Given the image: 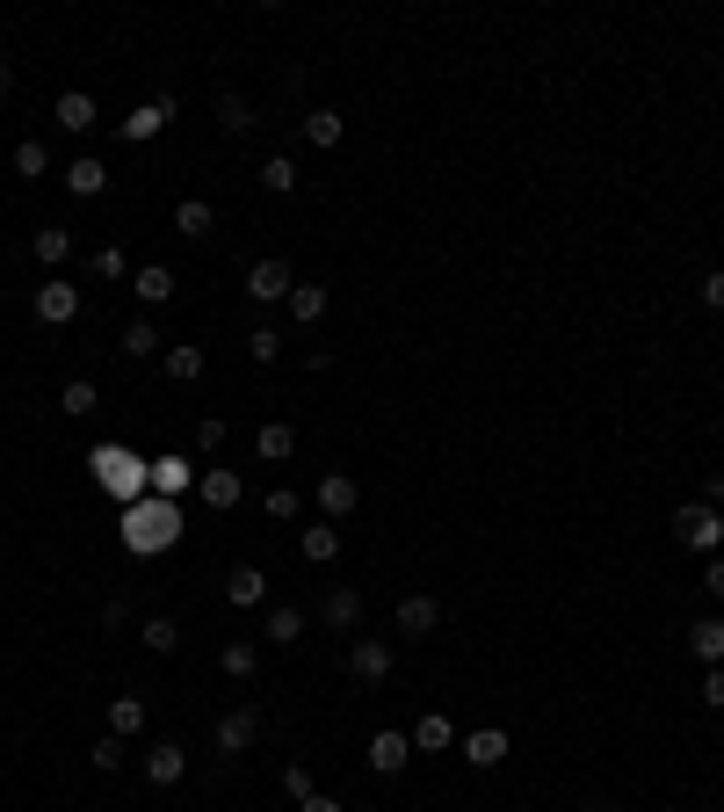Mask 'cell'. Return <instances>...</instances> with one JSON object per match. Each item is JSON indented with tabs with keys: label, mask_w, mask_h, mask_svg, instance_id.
<instances>
[{
	"label": "cell",
	"mask_w": 724,
	"mask_h": 812,
	"mask_svg": "<svg viewBox=\"0 0 724 812\" xmlns=\"http://www.w3.org/2000/svg\"><path fill=\"white\" fill-rule=\"evenodd\" d=\"M703 501H710V508H724V472H710V486H703Z\"/></svg>",
	"instance_id": "47"
},
{
	"label": "cell",
	"mask_w": 724,
	"mask_h": 812,
	"mask_svg": "<svg viewBox=\"0 0 724 812\" xmlns=\"http://www.w3.org/2000/svg\"><path fill=\"white\" fill-rule=\"evenodd\" d=\"M66 190H73V196H102V190H109V167H102L95 153H80V160L66 167Z\"/></svg>",
	"instance_id": "25"
},
{
	"label": "cell",
	"mask_w": 724,
	"mask_h": 812,
	"mask_svg": "<svg viewBox=\"0 0 724 812\" xmlns=\"http://www.w3.org/2000/svg\"><path fill=\"white\" fill-rule=\"evenodd\" d=\"M66 255H73V232H66V225H44V232H36V261H44V269H58Z\"/></svg>",
	"instance_id": "35"
},
{
	"label": "cell",
	"mask_w": 724,
	"mask_h": 812,
	"mask_svg": "<svg viewBox=\"0 0 724 812\" xmlns=\"http://www.w3.org/2000/svg\"><path fill=\"white\" fill-rule=\"evenodd\" d=\"M327 305H333L327 283H297V291H290V320H297V327H319V320H327Z\"/></svg>",
	"instance_id": "19"
},
{
	"label": "cell",
	"mask_w": 724,
	"mask_h": 812,
	"mask_svg": "<svg viewBox=\"0 0 724 812\" xmlns=\"http://www.w3.org/2000/svg\"><path fill=\"white\" fill-rule=\"evenodd\" d=\"M261 190H276V196H290V190H297V160H290V153H276V160H261Z\"/></svg>",
	"instance_id": "36"
},
{
	"label": "cell",
	"mask_w": 724,
	"mask_h": 812,
	"mask_svg": "<svg viewBox=\"0 0 724 812\" xmlns=\"http://www.w3.org/2000/svg\"><path fill=\"white\" fill-rule=\"evenodd\" d=\"M117 348H123V356H131V364H139V356H160V327H153V320H131Z\"/></svg>",
	"instance_id": "33"
},
{
	"label": "cell",
	"mask_w": 724,
	"mask_h": 812,
	"mask_svg": "<svg viewBox=\"0 0 724 812\" xmlns=\"http://www.w3.org/2000/svg\"><path fill=\"white\" fill-rule=\"evenodd\" d=\"M246 356H254V364H276V356H283V334L276 327H254V334H246Z\"/></svg>",
	"instance_id": "40"
},
{
	"label": "cell",
	"mask_w": 724,
	"mask_h": 812,
	"mask_svg": "<svg viewBox=\"0 0 724 812\" xmlns=\"http://www.w3.org/2000/svg\"><path fill=\"white\" fill-rule=\"evenodd\" d=\"M153 494L160 501H182L189 494V457H153Z\"/></svg>",
	"instance_id": "20"
},
{
	"label": "cell",
	"mask_w": 724,
	"mask_h": 812,
	"mask_svg": "<svg viewBox=\"0 0 724 812\" xmlns=\"http://www.w3.org/2000/svg\"><path fill=\"white\" fill-rule=\"evenodd\" d=\"M406 740H414V755H442V747H449V740H457V726H449L442 711H428V718H420V726H414V733H406Z\"/></svg>",
	"instance_id": "27"
},
{
	"label": "cell",
	"mask_w": 724,
	"mask_h": 812,
	"mask_svg": "<svg viewBox=\"0 0 724 812\" xmlns=\"http://www.w3.org/2000/svg\"><path fill=\"white\" fill-rule=\"evenodd\" d=\"M305 812H341V798H327V791H311V798H305Z\"/></svg>",
	"instance_id": "48"
},
{
	"label": "cell",
	"mask_w": 724,
	"mask_h": 812,
	"mask_svg": "<svg viewBox=\"0 0 724 812\" xmlns=\"http://www.w3.org/2000/svg\"><path fill=\"white\" fill-rule=\"evenodd\" d=\"M305 559L311 566H333V559H341V530H333V522H305Z\"/></svg>",
	"instance_id": "28"
},
{
	"label": "cell",
	"mask_w": 724,
	"mask_h": 812,
	"mask_svg": "<svg viewBox=\"0 0 724 812\" xmlns=\"http://www.w3.org/2000/svg\"><path fill=\"white\" fill-rule=\"evenodd\" d=\"M218 123L232 131V139H240V131H254V109H246L240 95H218Z\"/></svg>",
	"instance_id": "38"
},
{
	"label": "cell",
	"mask_w": 724,
	"mask_h": 812,
	"mask_svg": "<svg viewBox=\"0 0 724 812\" xmlns=\"http://www.w3.org/2000/svg\"><path fill=\"white\" fill-rule=\"evenodd\" d=\"M392 624H398V639H428L435 624H442V603H435V595H406V603L392 609Z\"/></svg>",
	"instance_id": "10"
},
{
	"label": "cell",
	"mask_w": 724,
	"mask_h": 812,
	"mask_svg": "<svg viewBox=\"0 0 724 812\" xmlns=\"http://www.w3.org/2000/svg\"><path fill=\"white\" fill-rule=\"evenodd\" d=\"M131 291H139L145 305H167V297H174V269H167V261H145L139 277H131Z\"/></svg>",
	"instance_id": "26"
},
{
	"label": "cell",
	"mask_w": 724,
	"mask_h": 812,
	"mask_svg": "<svg viewBox=\"0 0 724 812\" xmlns=\"http://www.w3.org/2000/svg\"><path fill=\"white\" fill-rule=\"evenodd\" d=\"M254 740H261V711L254 704H232L218 726H210V747H218V755H246Z\"/></svg>",
	"instance_id": "4"
},
{
	"label": "cell",
	"mask_w": 724,
	"mask_h": 812,
	"mask_svg": "<svg viewBox=\"0 0 724 812\" xmlns=\"http://www.w3.org/2000/svg\"><path fill=\"white\" fill-rule=\"evenodd\" d=\"M283 791H290L297 805H305V798L319 791V783H311V769H305V761H290V769H283Z\"/></svg>",
	"instance_id": "42"
},
{
	"label": "cell",
	"mask_w": 724,
	"mask_h": 812,
	"mask_svg": "<svg viewBox=\"0 0 724 812\" xmlns=\"http://www.w3.org/2000/svg\"><path fill=\"white\" fill-rule=\"evenodd\" d=\"M167 123H174V95H153V102H139L123 117V145H153Z\"/></svg>",
	"instance_id": "7"
},
{
	"label": "cell",
	"mask_w": 724,
	"mask_h": 812,
	"mask_svg": "<svg viewBox=\"0 0 724 812\" xmlns=\"http://www.w3.org/2000/svg\"><path fill=\"white\" fill-rule=\"evenodd\" d=\"M362 761H370L377 777H398V769L414 761V740H406V733H392V726H384V733H370V755H362Z\"/></svg>",
	"instance_id": "11"
},
{
	"label": "cell",
	"mask_w": 724,
	"mask_h": 812,
	"mask_svg": "<svg viewBox=\"0 0 724 812\" xmlns=\"http://www.w3.org/2000/svg\"><path fill=\"white\" fill-rule=\"evenodd\" d=\"M341 131H348L341 109H311V117H305V139L319 145V153H333V145H341Z\"/></svg>",
	"instance_id": "30"
},
{
	"label": "cell",
	"mask_w": 724,
	"mask_h": 812,
	"mask_svg": "<svg viewBox=\"0 0 724 812\" xmlns=\"http://www.w3.org/2000/svg\"><path fill=\"white\" fill-rule=\"evenodd\" d=\"M44 167H52V153H44V139H22V145H15V174H30V182H36V174H44Z\"/></svg>",
	"instance_id": "39"
},
{
	"label": "cell",
	"mask_w": 724,
	"mask_h": 812,
	"mask_svg": "<svg viewBox=\"0 0 724 812\" xmlns=\"http://www.w3.org/2000/svg\"><path fill=\"white\" fill-rule=\"evenodd\" d=\"M224 603H232V609H261V603H268V573H261V566H232Z\"/></svg>",
	"instance_id": "14"
},
{
	"label": "cell",
	"mask_w": 724,
	"mask_h": 812,
	"mask_svg": "<svg viewBox=\"0 0 724 812\" xmlns=\"http://www.w3.org/2000/svg\"><path fill=\"white\" fill-rule=\"evenodd\" d=\"M319 617H327L333 631H355V624H362V595H355V588H327V603H319Z\"/></svg>",
	"instance_id": "24"
},
{
	"label": "cell",
	"mask_w": 724,
	"mask_h": 812,
	"mask_svg": "<svg viewBox=\"0 0 724 812\" xmlns=\"http://www.w3.org/2000/svg\"><path fill=\"white\" fill-rule=\"evenodd\" d=\"M218 668L232 674V682H254V668H261V646H254V639H224V646H218Z\"/></svg>",
	"instance_id": "18"
},
{
	"label": "cell",
	"mask_w": 724,
	"mask_h": 812,
	"mask_svg": "<svg viewBox=\"0 0 724 812\" xmlns=\"http://www.w3.org/2000/svg\"><path fill=\"white\" fill-rule=\"evenodd\" d=\"M703 704H710V711H724V668H710V674H703Z\"/></svg>",
	"instance_id": "44"
},
{
	"label": "cell",
	"mask_w": 724,
	"mask_h": 812,
	"mask_svg": "<svg viewBox=\"0 0 724 812\" xmlns=\"http://www.w3.org/2000/svg\"><path fill=\"white\" fill-rule=\"evenodd\" d=\"M139 646H145V653H174V646H182V624H174V617H145Z\"/></svg>",
	"instance_id": "32"
},
{
	"label": "cell",
	"mask_w": 724,
	"mask_h": 812,
	"mask_svg": "<svg viewBox=\"0 0 724 812\" xmlns=\"http://www.w3.org/2000/svg\"><path fill=\"white\" fill-rule=\"evenodd\" d=\"M703 305L724 312V269H710V277H703Z\"/></svg>",
	"instance_id": "45"
},
{
	"label": "cell",
	"mask_w": 724,
	"mask_h": 812,
	"mask_svg": "<svg viewBox=\"0 0 724 812\" xmlns=\"http://www.w3.org/2000/svg\"><path fill=\"white\" fill-rule=\"evenodd\" d=\"M290 291H297V277H290V261L283 255H268V261H254V269H246V297H254V305H290Z\"/></svg>",
	"instance_id": "5"
},
{
	"label": "cell",
	"mask_w": 724,
	"mask_h": 812,
	"mask_svg": "<svg viewBox=\"0 0 724 812\" xmlns=\"http://www.w3.org/2000/svg\"><path fill=\"white\" fill-rule=\"evenodd\" d=\"M58 407H66V414L80 421V414H95V407H102V392H95V378H66V392H58Z\"/></svg>",
	"instance_id": "34"
},
{
	"label": "cell",
	"mask_w": 724,
	"mask_h": 812,
	"mask_svg": "<svg viewBox=\"0 0 724 812\" xmlns=\"http://www.w3.org/2000/svg\"><path fill=\"white\" fill-rule=\"evenodd\" d=\"M160 370H167L174 385H196V378H204V348H196V342H174L167 356H160Z\"/></svg>",
	"instance_id": "23"
},
{
	"label": "cell",
	"mask_w": 724,
	"mask_h": 812,
	"mask_svg": "<svg viewBox=\"0 0 724 812\" xmlns=\"http://www.w3.org/2000/svg\"><path fill=\"white\" fill-rule=\"evenodd\" d=\"M123 269H131L123 247H95V277H102V283H123Z\"/></svg>",
	"instance_id": "41"
},
{
	"label": "cell",
	"mask_w": 724,
	"mask_h": 812,
	"mask_svg": "<svg viewBox=\"0 0 724 812\" xmlns=\"http://www.w3.org/2000/svg\"><path fill=\"white\" fill-rule=\"evenodd\" d=\"M87 465H95V479H102L123 508L145 501V486H153V457H139V450H123V443H102L95 457H87Z\"/></svg>",
	"instance_id": "2"
},
{
	"label": "cell",
	"mask_w": 724,
	"mask_h": 812,
	"mask_svg": "<svg viewBox=\"0 0 724 812\" xmlns=\"http://www.w3.org/2000/svg\"><path fill=\"white\" fill-rule=\"evenodd\" d=\"M123 755H131V740H117V733H102V740L87 747V761H95L102 777H117V769H123Z\"/></svg>",
	"instance_id": "37"
},
{
	"label": "cell",
	"mask_w": 724,
	"mask_h": 812,
	"mask_svg": "<svg viewBox=\"0 0 724 812\" xmlns=\"http://www.w3.org/2000/svg\"><path fill=\"white\" fill-rule=\"evenodd\" d=\"M182 544V508L174 501H131L123 508V552L131 559H160V552H174Z\"/></svg>",
	"instance_id": "1"
},
{
	"label": "cell",
	"mask_w": 724,
	"mask_h": 812,
	"mask_svg": "<svg viewBox=\"0 0 724 812\" xmlns=\"http://www.w3.org/2000/svg\"><path fill=\"white\" fill-rule=\"evenodd\" d=\"M0 305H8V283H0Z\"/></svg>",
	"instance_id": "50"
},
{
	"label": "cell",
	"mask_w": 724,
	"mask_h": 812,
	"mask_svg": "<svg viewBox=\"0 0 724 812\" xmlns=\"http://www.w3.org/2000/svg\"><path fill=\"white\" fill-rule=\"evenodd\" d=\"M392 668H398L392 639H355L348 646V674H355V682H392Z\"/></svg>",
	"instance_id": "8"
},
{
	"label": "cell",
	"mask_w": 724,
	"mask_h": 812,
	"mask_svg": "<svg viewBox=\"0 0 724 812\" xmlns=\"http://www.w3.org/2000/svg\"><path fill=\"white\" fill-rule=\"evenodd\" d=\"M52 123H58V131H73V139H80V131H95V95L66 87V95H58V109H52Z\"/></svg>",
	"instance_id": "15"
},
{
	"label": "cell",
	"mask_w": 724,
	"mask_h": 812,
	"mask_svg": "<svg viewBox=\"0 0 724 812\" xmlns=\"http://www.w3.org/2000/svg\"><path fill=\"white\" fill-rule=\"evenodd\" d=\"M586 812H608V805H586Z\"/></svg>",
	"instance_id": "51"
},
{
	"label": "cell",
	"mask_w": 724,
	"mask_h": 812,
	"mask_svg": "<svg viewBox=\"0 0 724 812\" xmlns=\"http://www.w3.org/2000/svg\"><path fill=\"white\" fill-rule=\"evenodd\" d=\"M196 494H204V508H218V516H224V508H240L246 501V479H240V472H204V479H196Z\"/></svg>",
	"instance_id": "13"
},
{
	"label": "cell",
	"mask_w": 724,
	"mask_h": 812,
	"mask_svg": "<svg viewBox=\"0 0 724 812\" xmlns=\"http://www.w3.org/2000/svg\"><path fill=\"white\" fill-rule=\"evenodd\" d=\"M182 777H189V747H182V740H153V747H145V783H153V791H174Z\"/></svg>",
	"instance_id": "6"
},
{
	"label": "cell",
	"mask_w": 724,
	"mask_h": 812,
	"mask_svg": "<svg viewBox=\"0 0 724 812\" xmlns=\"http://www.w3.org/2000/svg\"><path fill=\"white\" fill-rule=\"evenodd\" d=\"M703 588H710V595H717V603H724V552L710 559V581H703Z\"/></svg>",
	"instance_id": "46"
},
{
	"label": "cell",
	"mask_w": 724,
	"mask_h": 812,
	"mask_svg": "<svg viewBox=\"0 0 724 812\" xmlns=\"http://www.w3.org/2000/svg\"><path fill=\"white\" fill-rule=\"evenodd\" d=\"M464 761H471V769H501V761H507V733L501 726H479L464 740Z\"/></svg>",
	"instance_id": "16"
},
{
	"label": "cell",
	"mask_w": 724,
	"mask_h": 812,
	"mask_svg": "<svg viewBox=\"0 0 724 812\" xmlns=\"http://www.w3.org/2000/svg\"><path fill=\"white\" fill-rule=\"evenodd\" d=\"M36 320H44V327H73V320H80V291H73L66 277H52L36 291Z\"/></svg>",
	"instance_id": "9"
},
{
	"label": "cell",
	"mask_w": 724,
	"mask_h": 812,
	"mask_svg": "<svg viewBox=\"0 0 724 812\" xmlns=\"http://www.w3.org/2000/svg\"><path fill=\"white\" fill-rule=\"evenodd\" d=\"M0 95H8V66H0Z\"/></svg>",
	"instance_id": "49"
},
{
	"label": "cell",
	"mask_w": 724,
	"mask_h": 812,
	"mask_svg": "<svg viewBox=\"0 0 724 812\" xmlns=\"http://www.w3.org/2000/svg\"><path fill=\"white\" fill-rule=\"evenodd\" d=\"M689 653L703 660V668H724V617H703L689 631Z\"/></svg>",
	"instance_id": "21"
},
{
	"label": "cell",
	"mask_w": 724,
	"mask_h": 812,
	"mask_svg": "<svg viewBox=\"0 0 724 812\" xmlns=\"http://www.w3.org/2000/svg\"><path fill=\"white\" fill-rule=\"evenodd\" d=\"M261 508H268V516H276V522H290V516H297V508H305V501H297L290 486H276V494H268V501H261Z\"/></svg>",
	"instance_id": "43"
},
{
	"label": "cell",
	"mask_w": 724,
	"mask_h": 812,
	"mask_svg": "<svg viewBox=\"0 0 724 812\" xmlns=\"http://www.w3.org/2000/svg\"><path fill=\"white\" fill-rule=\"evenodd\" d=\"M254 457H261V465H283V457H297V429H290V421H268V429L254 435Z\"/></svg>",
	"instance_id": "17"
},
{
	"label": "cell",
	"mask_w": 724,
	"mask_h": 812,
	"mask_svg": "<svg viewBox=\"0 0 724 812\" xmlns=\"http://www.w3.org/2000/svg\"><path fill=\"white\" fill-rule=\"evenodd\" d=\"M268 639H276V646H297V639H305V609H297V603H276V609H268Z\"/></svg>",
	"instance_id": "31"
},
{
	"label": "cell",
	"mask_w": 724,
	"mask_h": 812,
	"mask_svg": "<svg viewBox=\"0 0 724 812\" xmlns=\"http://www.w3.org/2000/svg\"><path fill=\"white\" fill-rule=\"evenodd\" d=\"M355 508H362V486L348 479V472H327V479H319V516L341 522V516H355Z\"/></svg>",
	"instance_id": "12"
},
{
	"label": "cell",
	"mask_w": 724,
	"mask_h": 812,
	"mask_svg": "<svg viewBox=\"0 0 724 812\" xmlns=\"http://www.w3.org/2000/svg\"><path fill=\"white\" fill-rule=\"evenodd\" d=\"M210 225H218V210H210V196H182V204H174V232H189V240H204Z\"/></svg>",
	"instance_id": "22"
},
{
	"label": "cell",
	"mask_w": 724,
	"mask_h": 812,
	"mask_svg": "<svg viewBox=\"0 0 724 812\" xmlns=\"http://www.w3.org/2000/svg\"><path fill=\"white\" fill-rule=\"evenodd\" d=\"M673 537H681L689 552L717 559V552H724V508H710V501H689V508H673Z\"/></svg>",
	"instance_id": "3"
},
{
	"label": "cell",
	"mask_w": 724,
	"mask_h": 812,
	"mask_svg": "<svg viewBox=\"0 0 724 812\" xmlns=\"http://www.w3.org/2000/svg\"><path fill=\"white\" fill-rule=\"evenodd\" d=\"M109 733H117V740H139L145 733V696H117V704H109Z\"/></svg>",
	"instance_id": "29"
}]
</instances>
